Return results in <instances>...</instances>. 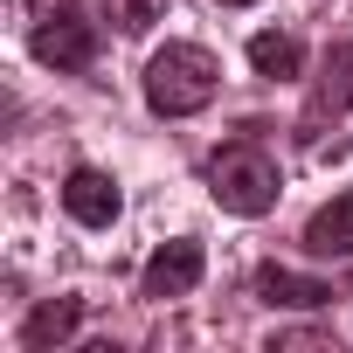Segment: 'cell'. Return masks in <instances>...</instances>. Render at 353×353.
<instances>
[{"label": "cell", "mask_w": 353, "mask_h": 353, "mask_svg": "<svg viewBox=\"0 0 353 353\" xmlns=\"http://www.w3.org/2000/svg\"><path fill=\"white\" fill-rule=\"evenodd\" d=\"M63 208H70V222H83V229H111L125 201H118V181H111V173H97V166H70Z\"/></svg>", "instance_id": "8992f818"}, {"label": "cell", "mask_w": 353, "mask_h": 353, "mask_svg": "<svg viewBox=\"0 0 353 353\" xmlns=\"http://www.w3.org/2000/svg\"><path fill=\"white\" fill-rule=\"evenodd\" d=\"M28 49H35V63H49V70H90V63H97V21H90L83 8H56V14L35 21Z\"/></svg>", "instance_id": "3957f363"}, {"label": "cell", "mask_w": 353, "mask_h": 353, "mask_svg": "<svg viewBox=\"0 0 353 353\" xmlns=\"http://www.w3.org/2000/svg\"><path fill=\"white\" fill-rule=\"evenodd\" d=\"M256 298L277 305V312H325V305H332V284H325V277H298V270H284V263H263V270H256Z\"/></svg>", "instance_id": "52a82bcc"}, {"label": "cell", "mask_w": 353, "mask_h": 353, "mask_svg": "<svg viewBox=\"0 0 353 353\" xmlns=\"http://www.w3.org/2000/svg\"><path fill=\"white\" fill-rule=\"evenodd\" d=\"M215 90H222V63L201 42H166L145 63V104H152V118H194V111L215 104Z\"/></svg>", "instance_id": "6da1fadb"}, {"label": "cell", "mask_w": 353, "mask_h": 353, "mask_svg": "<svg viewBox=\"0 0 353 353\" xmlns=\"http://www.w3.org/2000/svg\"><path fill=\"white\" fill-rule=\"evenodd\" d=\"M250 70H256L263 83H291V77L305 70V42H298V35L263 28V35H250Z\"/></svg>", "instance_id": "30bf717a"}, {"label": "cell", "mask_w": 353, "mask_h": 353, "mask_svg": "<svg viewBox=\"0 0 353 353\" xmlns=\"http://www.w3.org/2000/svg\"><path fill=\"white\" fill-rule=\"evenodd\" d=\"M152 8H159V0H118L111 21H118L125 35H145V28H152Z\"/></svg>", "instance_id": "8fae6325"}, {"label": "cell", "mask_w": 353, "mask_h": 353, "mask_svg": "<svg viewBox=\"0 0 353 353\" xmlns=\"http://www.w3.org/2000/svg\"><path fill=\"white\" fill-rule=\"evenodd\" d=\"M208 194H215L229 215H243V222L270 215V208H277V159H270L256 139H229V145L208 159Z\"/></svg>", "instance_id": "7a4b0ae2"}, {"label": "cell", "mask_w": 353, "mask_h": 353, "mask_svg": "<svg viewBox=\"0 0 353 353\" xmlns=\"http://www.w3.org/2000/svg\"><path fill=\"white\" fill-rule=\"evenodd\" d=\"M77 325H83V298H42V305L21 319V346H28V353H49V346L77 339Z\"/></svg>", "instance_id": "ba28073f"}, {"label": "cell", "mask_w": 353, "mask_h": 353, "mask_svg": "<svg viewBox=\"0 0 353 353\" xmlns=\"http://www.w3.org/2000/svg\"><path fill=\"white\" fill-rule=\"evenodd\" d=\"M201 270H208V256H201V243H194V236H181V243H159V250L145 256V270H139V298H152V305H166V298H188V291L201 284Z\"/></svg>", "instance_id": "5b68a950"}, {"label": "cell", "mask_w": 353, "mask_h": 353, "mask_svg": "<svg viewBox=\"0 0 353 353\" xmlns=\"http://www.w3.org/2000/svg\"><path fill=\"white\" fill-rule=\"evenodd\" d=\"M353 111V42H332L325 49V63H319V83H312V97H305V118H298V132L305 139H319L325 125H339Z\"/></svg>", "instance_id": "277c9868"}, {"label": "cell", "mask_w": 353, "mask_h": 353, "mask_svg": "<svg viewBox=\"0 0 353 353\" xmlns=\"http://www.w3.org/2000/svg\"><path fill=\"white\" fill-rule=\"evenodd\" d=\"M222 8H250V0H222Z\"/></svg>", "instance_id": "7c38bea8"}, {"label": "cell", "mask_w": 353, "mask_h": 353, "mask_svg": "<svg viewBox=\"0 0 353 353\" xmlns=\"http://www.w3.org/2000/svg\"><path fill=\"white\" fill-rule=\"evenodd\" d=\"M305 250H312V256H353V194H332V201L305 222Z\"/></svg>", "instance_id": "9c48e42d"}]
</instances>
